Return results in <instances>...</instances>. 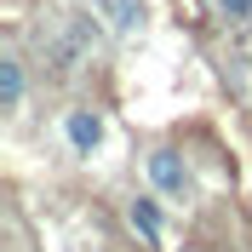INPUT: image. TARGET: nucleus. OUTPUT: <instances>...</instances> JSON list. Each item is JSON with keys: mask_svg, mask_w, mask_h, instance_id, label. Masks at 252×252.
I'll return each instance as SVG.
<instances>
[{"mask_svg": "<svg viewBox=\"0 0 252 252\" xmlns=\"http://www.w3.org/2000/svg\"><path fill=\"white\" fill-rule=\"evenodd\" d=\"M149 184H155L160 195L184 201V195H189V166H184V155H178V149H155V155H149Z\"/></svg>", "mask_w": 252, "mask_h": 252, "instance_id": "1", "label": "nucleus"}, {"mask_svg": "<svg viewBox=\"0 0 252 252\" xmlns=\"http://www.w3.org/2000/svg\"><path fill=\"white\" fill-rule=\"evenodd\" d=\"M63 138H69L75 155H92L97 143H103V121H97L92 109H69V115H63Z\"/></svg>", "mask_w": 252, "mask_h": 252, "instance_id": "2", "label": "nucleus"}, {"mask_svg": "<svg viewBox=\"0 0 252 252\" xmlns=\"http://www.w3.org/2000/svg\"><path fill=\"white\" fill-rule=\"evenodd\" d=\"M17 103H23V58L6 52L0 58V109H17Z\"/></svg>", "mask_w": 252, "mask_h": 252, "instance_id": "3", "label": "nucleus"}, {"mask_svg": "<svg viewBox=\"0 0 252 252\" xmlns=\"http://www.w3.org/2000/svg\"><path fill=\"white\" fill-rule=\"evenodd\" d=\"M126 218H132V229H138L149 247H160V212L149 201H126Z\"/></svg>", "mask_w": 252, "mask_h": 252, "instance_id": "4", "label": "nucleus"}, {"mask_svg": "<svg viewBox=\"0 0 252 252\" xmlns=\"http://www.w3.org/2000/svg\"><path fill=\"white\" fill-rule=\"evenodd\" d=\"M115 29L121 34H138L143 29V0H115Z\"/></svg>", "mask_w": 252, "mask_h": 252, "instance_id": "5", "label": "nucleus"}, {"mask_svg": "<svg viewBox=\"0 0 252 252\" xmlns=\"http://www.w3.org/2000/svg\"><path fill=\"white\" fill-rule=\"evenodd\" d=\"M218 12L229 17V23H247V17H252V0H218Z\"/></svg>", "mask_w": 252, "mask_h": 252, "instance_id": "6", "label": "nucleus"}]
</instances>
